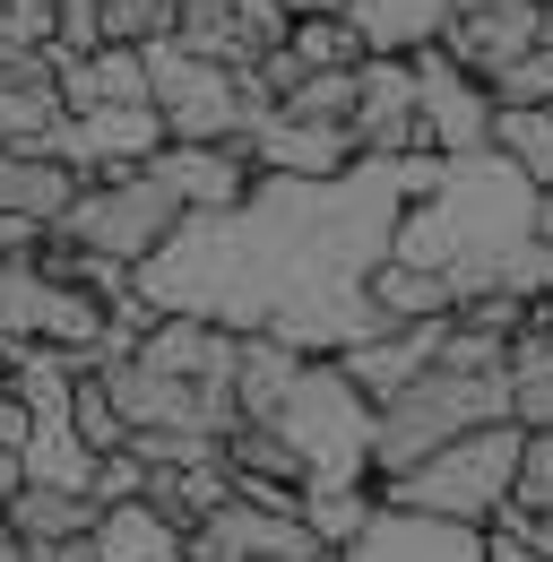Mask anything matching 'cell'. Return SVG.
<instances>
[{
	"instance_id": "cell-1",
	"label": "cell",
	"mask_w": 553,
	"mask_h": 562,
	"mask_svg": "<svg viewBox=\"0 0 553 562\" xmlns=\"http://www.w3.org/2000/svg\"><path fill=\"white\" fill-rule=\"evenodd\" d=\"M476 424H510V372L501 363H484V372L424 363L407 390H390L372 407V476H398V468L432 459L441 441H459Z\"/></svg>"
},
{
	"instance_id": "cell-2",
	"label": "cell",
	"mask_w": 553,
	"mask_h": 562,
	"mask_svg": "<svg viewBox=\"0 0 553 562\" xmlns=\"http://www.w3.org/2000/svg\"><path fill=\"white\" fill-rule=\"evenodd\" d=\"M182 200L156 165H104V173H78L69 209L53 216V234L95 251V260H122V269H147L173 234H182Z\"/></svg>"
},
{
	"instance_id": "cell-3",
	"label": "cell",
	"mask_w": 553,
	"mask_h": 562,
	"mask_svg": "<svg viewBox=\"0 0 553 562\" xmlns=\"http://www.w3.org/2000/svg\"><path fill=\"white\" fill-rule=\"evenodd\" d=\"M510 476H519V424H476V432L441 441L432 459H415L398 476H372V493H381L390 510H415V519L484 528V519L510 502Z\"/></svg>"
},
{
	"instance_id": "cell-4",
	"label": "cell",
	"mask_w": 553,
	"mask_h": 562,
	"mask_svg": "<svg viewBox=\"0 0 553 562\" xmlns=\"http://www.w3.org/2000/svg\"><path fill=\"white\" fill-rule=\"evenodd\" d=\"M269 424L303 450L312 476H372V398L346 381V363H312L303 355V372L285 381Z\"/></svg>"
},
{
	"instance_id": "cell-5",
	"label": "cell",
	"mask_w": 553,
	"mask_h": 562,
	"mask_svg": "<svg viewBox=\"0 0 553 562\" xmlns=\"http://www.w3.org/2000/svg\"><path fill=\"white\" fill-rule=\"evenodd\" d=\"M147 104L165 122V139H251V104H242V78L182 53L173 35L147 44Z\"/></svg>"
},
{
	"instance_id": "cell-6",
	"label": "cell",
	"mask_w": 553,
	"mask_h": 562,
	"mask_svg": "<svg viewBox=\"0 0 553 562\" xmlns=\"http://www.w3.org/2000/svg\"><path fill=\"white\" fill-rule=\"evenodd\" d=\"M147 165L173 182L182 209H200V216H234V209H251V191H260L251 139H165Z\"/></svg>"
},
{
	"instance_id": "cell-7",
	"label": "cell",
	"mask_w": 553,
	"mask_h": 562,
	"mask_svg": "<svg viewBox=\"0 0 553 562\" xmlns=\"http://www.w3.org/2000/svg\"><path fill=\"white\" fill-rule=\"evenodd\" d=\"M173 44L216 61V70H251L269 44H285V9L276 0H182L173 9Z\"/></svg>"
},
{
	"instance_id": "cell-8",
	"label": "cell",
	"mask_w": 553,
	"mask_h": 562,
	"mask_svg": "<svg viewBox=\"0 0 553 562\" xmlns=\"http://www.w3.org/2000/svg\"><path fill=\"white\" fill-rule=\"evenodd\" d=\"M528 44H545V0H459L450 26H441V53L476 78V87L501 70V61H519Z\"/></svg>"
},
{
	"instance_id": "cell-9",
	"label": "cell",
	"mask_w": 553,
	"mask_h": 562,
	"mask_svg": "<svg viewBox=\"0 0 553 562\" xmlns=\"http://www.w3.org/2000/svg\"><path fill=\"white\" fill-rule=\"evenodd\" d=\"M346 139L372 147V156H398L424 147V113H415V70L398 53H363L354 61V113H346Z\"/></svg>"
},
{
	"instance_id": "cell-10",
	"label": "cell",
	"mask_w": 553,
	"mask_h": 562,
	"mask_svg": "<svg viewBox=\"0 0 553 562\" xmlns=\"http://www.w3.org/2000/svg\"><path fill=\"white\" fill-rule=\"evenodd\" d=\"M432 53H441V44H432ZM415 113H424V147H484L493 139V95H484L450 53L415 70Z\"/></svg>"
},
{
	"instance_id": "cell-11",
	"label": "cell",
	"mask_w": 553,
	"mask_h": 562,
	"mask_svg": "<svg viewBox=\"0 0 553 562\" xmlns=\"http://www.w3.org/2000/svg\"><path fill=\"white\" fill-rule=\"evenodd\" d=\"M95 510H104V502H95L87 485H35V476H18V485H9V502H0V528L35 554V546L87 537V528H95Z\"/></svg>"
},
{
	"instance_id": "cell-12",
	"label": "cell",
	"mask_w": 553,
	"mask_h": 562,
	"mask_svg": "<svg viewBox=\"0 0 553 562\" xmlns=\"http://www.w3.org/2000/svg\"><path fill=\"white\" fill-rule=\"evenodd\" d=\"M432 347H441V321H407V329H372V338H354L338 363H346V381L381 407L390 390H407L415 372L432 363Z\"/></svg>"
},
{
	"instance_id": "cell-13",
	"label": "cell",
	"mask_w": 553,
	"mask_h": 562,
	"mask_svg": "<svg viewBox=\"0 0 553 562\" xmlns=\"http://www.w3.org/2000/svg\"><path fill=\"white\" fill-rule=\"evenodd\" d=\"M53 122H61V61L35 44L0 70V147H44Z\"/></svg>"
},
{
	"instance_id": "cell-14",
	"label": "cell",
	"mask_w": 553,
	"mask_h": 562,
	"mask_svg": "<svg viewBox=\"0 0 553 562\" xmlns=\"http://www.w3.org/2000/svg\"><path fill=\"white\" fill-rule=\"evenodd\" d=\"M78 191V165L44 147H0V225H53Z\"/></svg>"
},
{
	"instance_id": "cell-15",
	"label": "cell",
	"mask_w": 553,
	"mask_h": 562,
	"mask_svg": "<svg viewBox=\"0 0 553 562\" xmlns=\"http://www.w3.org/2000/svg\"><path fill=\"white\" fill-rule=\"evenodd\" d=\"M346 26L363 35V53H432L441 44V26H450V9L459 0H338Z\"/></svg>"
},
{
	"instance_id": "cell-16",
	"label": "cell",
	"mask_w": 553,
	"mask_h": 562,
	"mask_svg": "<svg viewBox=\"0 0 553 562\" xmlns=\"http://www.w3.org/2000/svg\"><path fill=\"white\" fill-rule=\"evenodd\" d=\"M363 303L381 312V329L450 321V312H459V278H450V269H415V260H381V269L363 278Z\"/></svg>"
},
{
	"instance_id": "cell-17",
	"label": "cell",
	"mask_w": 553,
	"mask_h": 562,
	"mask_svg": "<svg viewBox=\"0 0 553 562\" xmlns=\"http://www.w3.org/2000/svg\"><path fill=\"white\" fill-rule=\"evenodd\" d=\"M251 156H260V173H346V139L338 122H294V113H269L260 131H251Z\"/></svg>"
},
{
	"instance_id": "cell-18",
	"label": "cell",
	"mask_w": 553,
	"mask_h": 562,
	"mask_svg": "<svg viewBox=\"0 0 553 562\" xmlns=\"http://www.w3.org/2000/svg\"><path fill=\"white\" fill-rule=\"evenodd\" d=\"M95 562H191V554H182V528L147 493H131V502L95 510Z\"/></svg>"
},
{
	"instance_id": "cell-19",
	"label": "cell",
	"mask_w": 553,
	"mask_h": 562,
	"mask_svg": "<svg viewBox=\"0 0 553 562\" xmlns=\"http://www.w3.org/2000/svg\"><path fill=\"white\" fill-rule=\"evenodd\" d=\"M61 104H147V53L95 44V53L61 61Z\"/></svg>"
},
{
	"instance_id": "cell-20",
	"label": "cell",
	"mask_w": 553,
	"mask_h": 562,
	"mask_svg": "<svg viewBox=\"0 0 553 562\" xmlns=\"http://www.w3.org/2000/svg\"><path fill=\"white\" fill-rule=\"evenodd\" d=\"M493 147L545 191L553 182V104H493Z\"/></svg>"
},
{
	"instance_id": "cell-21",
	"label": "cell",
	"mask_w": 553,
	"mask_h": 562,
	"mask_svg": "<svg viewBox=\"0 0 553 562\" xmlns=\"http://www.w3.org/2000/svg\"><path fill=\"white\" fill-rule=\"evenodd\" d=\"M285 53L303 70H354L363 61V35L346 26V9H312V18H285Z\"/></svg>"
},
{
	"instance_id": "cell-22",
	"label": "cell",
	"mask_w": 553,
	"mask_h": 562,
	"mask_svg": "<svg viewBox=\"0 0 553 562\" xmlns=\"http://www.w3.org/2000/svg\"><path fill=\"white\" fill-rule=\"evenodd\" d=\"M276 113H294V122H338L354 113V70H303L285 95H276Z\"/></svg>"
},
{
	"instance_id": "cell-23",
	"label": "cell",
	"mask_w": 553,
	"mask_h": 562,
	"mask_svg": "<svg viewBox=\"0 0 553 562\" xmlns=\"http://www.w3.org/2000/svg\"><path fill=\"white\" fill-rule=\"evenodd\" d=\"M69 432H78V441H87L95 459L131 441V424H122V407L104 398V381H95V372H78V390H69Z\"/></svg>"
},
{
	"instance_id": "cell-24",
	"label": "cell",
	"mask_w": 553,
	"mask_h": 562,
	"mask_svg": "<svg viewBox=\"0 0 553 562\" xmlns=\"http://www.w3.org/2000/svg\"><path fill=\"white\" fill-rule=\"evenodd\" d=\"M484 95L493 104H553V44H528L519 61H501L484 78Z\"/></svg>"
},
{
	"instance_id": "cell-25",
	"label": "cell",
	"mask_w": 553,
	"mask_h": 562,
	"mask_svg": "<svg viewBox=\"0 0 553 562\" xmlns=\"http://www.w3.org/2000/svg\"><path fill=\"white\" fill-rule=\"evenodd\" d=\"M510 502L553 519V424L545 432H519V476H510Z\"/></svg>"
},
{
	"instance_id": "cell-26",
	"label": "cell",
	"mask_w": 553,
	"mask_h": 562,
	"mask_svg": "<svg viewBox=\"0 0 553 562\" xmlns=\"http://www.w3.org/2000/svg\"><path fill=\"white\" fill-rule=\"evenodd\" d=\"M173 35V0H104V44H165Z\"/></svg>"
},
{
	"instance_id": "cell-27",
	"label": "cell",
	"mask_w": 553,
	"mask_h": 562,
	"mask_svg": "<svg viewBox=\"0 0 553 562\" xmlns=\"http://www.w3.org/2000/svg\"><path fill=\"white\" fill-rule=\"evenodd\" d=\"M26 432H35V416H26V398H18L9 372H0V450H26Z\"/></svg>"
},
{
	"instance_id": "cell-28",
	"label": "cell",
	"mask_w": 553,
	"mask_h": 562,
	"mask_svg": "<svg viewBox=\"0 0 553 562\" xmlns=\"http://www.w3.org/2000/svg\"><path fill=\"white\" fill-rule=\"evenodd\" d=\"M0 9L18 18V35H26V44H44V35H53V9H61V0H0Z\"/></svg>"
},
{
	"instance_id": "cell-29",
	"label": "cell",
	"mask_w": 553,
	"mask_h": 562,
	"mask_svg": "<svg viewBox=\"0 0 553 562\" xmlns=\"http://www.w3.org/2000/svg\"><path fill=\"white\" fill-rule=\"evenodd\" d=\"M18 53H35V44H26V35H18V18H9V9H0V70H9V61H18Z\"/></svg>"
},
{
	"instance_id": "cell-30",
	"label": "cell",
	"mask_w": 553,
	"mask_h": 562,
	"mask_svg": "<svg viewBox=\"0 0 553 562\" xmlns=\"http://www.w3.org/2000/svg\"><path fill=\"white\" fill-rule=\"evenodd\" d=\"M537 200H545V209H537V243H553V182L537 191Z\"/></svg>"
},
{
	"instance_id": "cell-31",
	"label": "cell",
	"mask_w": 553,
	"mask_h": 562,
	"mask_svg": "<svg viewBox=\"0 0 553 562\" xmlns=\"http://www.w3.org/2000/svg\"><path fill=\"white\" fill-rule=\"evenodd\" d=\"M26 468H18V450H0V502H9V485H18Z\"/></svg>"
},
{
	"instance_id": "cell-32",
	"label": "cell",
	"mask_w": 553,
	"mask_h": 562,
	"mask_svg": "<svg viewBox=\"0 0 553 562\" xmlns=\"http://www.w3.org/2000/svg\"><path fill=\"white\" fill-rule=\"evenodd\" d=\"M285 18H312V9H338V0H276Z\"/></svg>"
},
{
	"instance_id": "cell-33",
	"label": "cell",
	"mask_w": 553,
	"mask_h": 562,
	"mask_svg": "<svg viewBox=\"0 0 553 562\" xmlns=\"http://www.w3.org/2000/svg\"><path fill=\"white\" fill-rule=\"evenodd\" d=\"M294 562H346V546H312V554H294Z\"/></svg>"
},
{
	"instance_id": "cell-34",
	"label": "cell",
	"mask_w": 553,
	"mask_h": 562,
	"mask_svg": "<svg viewBox=\"0 0 553 562\" xmlns=\"http://www.w3.org/2000/svg\"><path fill=\"white\" fill-rule=\"evenodd\" d=\"M0 562H35V554H26V546H18V537H0Z\"/></svg>"
},
{
	"instance_id": "cell-35",
	"label": "cell",
	"mask_w": 553,
	"mask_h": 562,
	"mask_svg": "<svg viewBox=\"0 0 553 562\" xmlns=\"http://www.w3.org/2000/svg\"><path fill=\"white\" fill-rule=\"evenodd\" d=\"M18 234H44V225H0V251H9V243H18Z\"/></svg>"
},
{
	"instance_id": "cell-36",
	"label": "cell",
	"mask_w": 553,
	"mask_h": 562,
	"mask_svg": "<svg viewBox=\"0 0 553 562\" xmlns=\"http://www.w3.org/2000/svg\"><path fill=\"white\" fill-rule=\"evenodd\" d=\"M545 44H553V0H545Z\"/></svg>"
},
{
	"instance_id": "cell-37",
	"label": "cell",
	"mask_w": 553,
	"mask_h": 562,
	"mask_svg": "<svg viewBox=\"0 0 553 562\" xmlns=\"http://www.w3.org/2000/svg\"><path fill=\"white\" fill-rule=\"evenodd\" d=\"M173 9H182V0H173Z\"/></svg>"
}]
</instances>
